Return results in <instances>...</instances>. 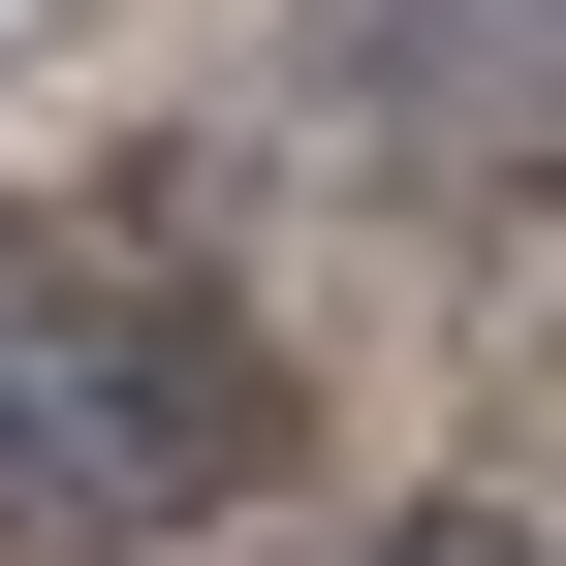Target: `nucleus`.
<instances>
[{
	"mask_svg": "<svg viewBox=\"0 0 566 566\" xmlns=\"http://www.w3.org/2000/svg\"><path fill=\"white\" fill-rule=\"evenodd\" d=\"M283 346L189 221H32L0 252V535L32 566H158L189 504H252Z\"/></svg>",
	"mask_w": 566,
	"mask_h": 566,
	"instance_id": "nucleus-1",
	"label": "nucleus"
},
{
	"mask_svg": "<svg viewBox=\"0 0 566 566\" xmlns=\"http://www.w3.org/2000/svg\"><path fill=\"white\" fill-rule=\"evenodd\" d=\"M378 566H535V504H409V535H378Z\"/></svg>",
	"mask_w": 566,
	"mask_h": 566,
	"instance_id": "nucleus-2",
	"label": "nucleus"
}]
</instances>
